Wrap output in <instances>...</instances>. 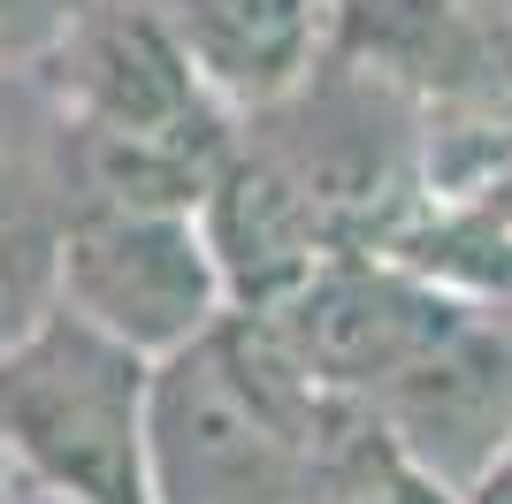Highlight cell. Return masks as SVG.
<instances>
[{"instance_id":"7a4b0ae2","label":"cell","mask_w":512,"mask_h":504,"mask_svg":"<svg viewBox=\"0 0 512 504\" xmlns=\"http://www.w3.org/2000/svg\"><path fill=\"white\" fill-rule=\"evenodd\" d=\"M153 375L161 359L54 306L0 352V459L62 504H161Z\"/></svg>"},{"instance_id":"5b68a950","label":"cell","mask_w":512,"mask_h":504,"mask_svg":"<svg viewBox=\"0 0 512 504\" xmlns=\"http://www.w3.org/2000/svg\"><path fill=\"white\" fill-rule=\"evenodd\" d=\"M161 16L237 115H276L337 54L344 0H169Z\"/></svg>"},{"instance_id":"52a82bcc","label":"cell","mask_w":512,"mask_h":504,"mask_svg":"<svg viewBox=\"0 0 512 504\" xmlns=\"http://www.w3.org/2000/svg\"><path fill=\"white\" fill-rule=\"evenodd\" d=\"M69 23H77V0H0V62H23V54L46 62Z\"/></svg>"},{"instance_id":"3957f363","label":"cell","mask_w":512,"mask_h":504,"mask_svg":"<svg viewBox=\"0 0 512 504\" xmlns=\"http://www.w3.org/2000/svg\"><path fill=\"white\" fill-rule=\"evenodd\" d=\"M260 321L314 382L383 405L474 329V306L390 245H337L291 298L260 306Z\"/></svg>"},{"instance_id":"277c9868","label":"cell","mask_w":512,"mask_h":504,"mask_svg":"<svg viewBox=\"0 0 512 504\" xmlns=\"http://www.w3.org/2000/svg\"><path fill=\"white\" fill-rule=\"evenodd\" d=\"M62 306L100 321L146 359H176L237 314L199 207L77 199L62 214Z\"/></svg>"},{"instance_id":"ba28073f","label":"cell","mask_w":512,"mask_h":504,"mask_svg":"<svg viewBox=\"0 0 512 504\" xmlns=\"http://www.w3.org/2000/svg\"><path fill=\"white\" fill-rule=\"evenodd\" d=\"M451 504H512V428H505V443H497L490 459L451 489Z\"/></svg>"},{"instance_id":"6da1fadb","label":"cell","mask_w":512,"mask_h":504,"mask_svg":"<svg viewBox=\"0 0 512 504\" xmlns=\"http://www.w3.org/2000/svg\"><path fill=\"white\" fill-rule=\"evenodd\" d=\"M344 390L314 382L260 314H230L153 375L161 504H306Z\"/></svg>"},{"instance_id":"8992f818","label":"cell","mask_w":512,"mask_h":504,"mask_svg":"<svg viewBox=\"0 0 512 504\" xmlns=\"http://www.w3.org/2000/svg\"><path fill=\"white\" fill-rule=\"evenodd\" d=\"M62 306V222L0 176V352Z\"/></svg>"}]
</instances>
